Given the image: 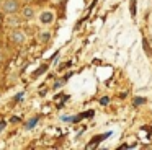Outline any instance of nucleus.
<instances>
[{"instance_id": "f257e3e1", "label": "nucleus", "mask_w": 152, "mask_h": 150, "mask_svg": "<svg viewBox=\"0 0 152 150\" xmlns=\"http://www.w3.org/2000/svg\"><path fill=\"white\" fill-rule=\"evenodd\" d=\"M0 10L5 15H17L20 12V0H4Z\"/></svg>"}, {"instance_id": "f03ea898", "label": "nucleus", "mask_w": 152, "mask_h": 150, "mask_svg": "<svg viewBox=\"0 0 152 150\" xmlns=\"http://www.w3.org/2000/svg\"><path fill=\"white\" fill-rule=\"evenodd\" d=\"M54 12L53 10H43V12L38 15V20H39V23L43 26H49V25H53L54 23Z\"/></svg>"}, {"instance_id": "7ed1b4c3", "label": "nucleus", "mask_w": 152, "mask_h": 150, "mask_svg": "<svg viewBox=\"0 0 152 150\" xmlns=\"http://www.w3.org/2000/svg\"><path fill=\"white\" fill-rule=\"evenodd\" d=\"M10 39L15 42V44L21 46V44H25V42H26L28 36H26V33L21 31V29H13V31L10 33Z\"/></svg>"}, {"instance_id": "20e7f679", "label": "nucleus", "mask_w": 152, "mask_h": 150, "mask_svg": "<svg viewBox=\"0 0 152 150\" xmlns=\"http://www.w3.org/2000/svg\"><path fill=\"white\" fill-rule=\"evenodd\" d=\"M21 16H23V20H26V21H31V20L36 18V8L31 7V5L23 7V10H21Z\"/></svg>"}, {"instance_id": "39448f33", "label": "nucleus", "mask_w": 152, "mask_h": 150, "mask_svg": "<svg viewBox=\"0 0 152 150\" xmlns=\"http://www.w3.org/2000/svg\"><path fill=\"white\" fill-rule=\"evenodd\" d=\"M110 135H111V132H106V134H102V135H98L96 139H93L92 142H90L88 149H90V147H93V145H98V142H102V140H105L106 137H110Z\"/></svg>"}, {"instance_id": "423d86ee", "label": "nucleus", "mask_w": 152, "mask_h": 150, "mask_svg": "<svg viewBox=\"0 0 152 150\" xmlns=\"http://www.w3.org/2000/svg\"><path fill=\"white\" fill-rule=\"evenodd\" d=\"M142 46H144V51H145V54H147V55H152V49H151V46H149L147 39H144V41H142Z\"/></svg>"}, {"instance_id": "0eeeda50", "label": "nucleus", "mask_w": 152, "mask_h": 150, "mask_svg": "<svg viewBox=\"0 0 152 150\" xmlns=\"http://www.w3.org/2000/svg\"><path fill=\"white\" fill-rule=\"evenodd\" d=\"M142 103H145V98H142V96H136L134 100H132V104H134V106H141Z\"/></svg>"}, {"instance_id": "6e6552de", "label": "nucleus", "mask_w": 152, "mask_h": 150, "mask_svg": "<svg viewBox=\"0 0 152 150\" xmlns=\"http://www.w3.org/2000/svg\"><path fill=\"white\" fill-rule=\"evenodd\" d=\"M131 15L136 16V0H132V2H131Z\"/></svg>"}, {"instance_id": "1a4fd4ad", "label": "nucleus", "mask_w": 152, "mask_h": 150, "mask_svg": "<svg viewBox=\"0 0 152 150\" xmlns=\"http://www.w3.org/2000/svg\"><path fill=\"white\" fill-rule=\"evenodd\" d=\"M100 103H102V106H106V104L110 103V98L108 96H103L102 100H100Z\"/></svg>"}, {"instance_id": "9d476101", "label": "nucleus", "mask_w": 152, "mask_h": 150, "mask_svg": "<svg viewBox=\"0 0 152 150\" xmlns=\"http://www.w3.org/2000/svg\"><path fill=\"white\" fill-rule=\"evenodd\" d=\"M39 38H41V41H48V39L51 38V34H49V33H43V34H41Z\"/></svg>"}, {"instance_id": "9b49d317", "label": "nucleus", "mask_w": 152, "mask_h": 150, "mask_svg": "<svg viewBox=\"0 0 152 150\" xmlns=\"http://www.w3.org/2000/svg\"><path fill=\"white\" fill-rule=\"evenodd\" d=\"M4 60V55H2V52H0V62Z\"/></svg>"}, {"instance_id": "f8f14e48", "label": "nucleus", "mask_w": 152, "mask_h": 150, "mask_svg": "<svg viewBox=\"0 0 152 150\" xmlns=\"http://www.w3.org/2000/svg\"><path fill=\"white\" fill-rule=\"evenodd\" d=\"M2 2H4V0H0V8H2Z\"/></svg>"}, {"instance_id": "ddd939ff", "label": "nucleus", "mask_w": 152, "mask_h": 150, "mask_svg": "<svg viewBox=\"0 0 152 150\" xmlns=\"http://www.w3.org/2000/svg\"><path fill=\"white\" fill-rule=\"evenodd\" d=\"M23 2H31V0H23Z\"/></svg>"}]
</instances>
